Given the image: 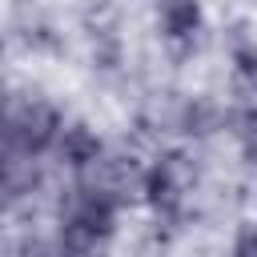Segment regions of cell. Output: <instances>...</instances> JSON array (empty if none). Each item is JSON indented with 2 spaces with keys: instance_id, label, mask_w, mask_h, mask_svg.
<instances>
[{
  "instance_id": "6da1fadb",
  "label": "cell",
  "mask_w": 257,
  "mask_h": 257,
  "mask_svg": "<svg viewBox=\"0 0 257 257\" xmlns=\"http://www.w3.org/2000/svg\"><path fill=\"white\" fill-rule=\"evenodd\" d=\"M116 205L96 189H76L64 221H60V257H92L112 237Z\"/></svg>"
},
{
  "instance_id": "7a4b0ae2",
  "label": "cell",
  "mask_w": 257,
  "mask_h": 257,
  "mask_svg": "<svg viewBox=\"0 0 257 257\" xmlns=\"http://www.w3.org/2000/svg\"><path fill=\"white\" fill-rule=\"evenodd\" d=\"M60 124L64 120L48 100L28 96L12 112H0V141H8L16 153H44V149H52Z\"/></svg>"
},
{
  "instance_id": "3957f363",
  "label": "cell",
  "mask_w": 257,
  "mask_h": 257,
  "mask_svg": "<svg viewBox=\"0 0 257 257\" xmlns=\"http://www.w3.org/2000/svg\"><path fill=\"white\" fill-rule=\"evenodd\" d=\"M193 181H197L193 161L181 157V153H169V157H161L153 169H145L141 193H145V201L157 209V217H177V213L185 209V193L193 189Z\"/></svg>"
},
{
  "instance_id": "277c9868",
  "label": "cell",
  "mask_w": 257,
  "mask_h": 257,
  "mask_svg": "<svg viewBox=\"0 0 257 257\" xmlns=\"http://www.w3.org/2000/svg\"><path fill=\"white\" fill-rule=\"evenodd\" d=\"M157 28L177 52H189L201 32V4L197 0H157Z\"/></svg>"
},
{
  "instance_id": "5b68a950",
  "label": "cell",
  "mask_w": 257,
  "mask_h": 257,
  "mask_svg": "<svg viewBox=\"0 0 257 257\" xmlns=\"http://www.w3.org/2000/svg\"><path fill=\"white\" fill-rule=\"evenodd\" d=\"M52 149L60 153V161L64 165H72V169H88L104 149H100V137L88 128V124H60V133H56V141H52Z\"/></svg>"
},
{
  "instance_id": "8992f818",
  "label": "cell",
  "mask_w": 257,
  "mask_h": 257,
  "mask_svg": "<svg viewBox=\"0 0 257 257\" xmlns=\"http://www.w3.org/2000/svg\"><path fill=\"white\" fill-rule=\"evenodd\" d=\"M221 108L213 104V100H205V96H193L185 108H181V128L189 133V137H209V133H217L221 128Z\"/></svg>"
},
{
  "instance_id": "52a82bcc",
  "label": "cell",
  "mask_w": 257,
  "mask_h": 257,
  "mask_svg": "<svg viewBox=\"0 0 257 257\" xmlns=\"http://www.w3.org/2000/svg\"><path fill=\"white\" fill-rule=\"evenodd\" d=\"M237 257H253V225H241V233H237Z\"/></svg>"
}]
</instances>
